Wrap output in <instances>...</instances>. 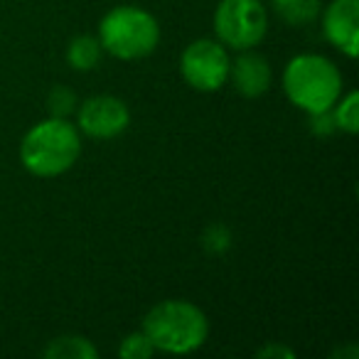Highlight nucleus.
Returning a JSON list of instances; mask_svg holds the SVG:
<instances>
[{"instance_id":"1","label":"nucleus","mask_w":359,"mask_h":359,"mask_svg":"<svg viewBox=\"0 0 359 359\" xmlns=\"http://www.w3.org/2000/svg\"><path fill=\"white\" fill-rule=\"evenodd\" d=\"M148 339L153 342L155 352L185 357L197 349L210 337V318L192 300L170 298L163 303H155L145 313L140 325Z\"/></svg>"},{"instance_id":"2","label":"nucleus","mask_w":359,"mask_h":359,"mask_svg":"<svg viewBox=\"0 0 359 359\" xmlns=\"http://www.w3.org/2000/svg\"><path fill=\"white\" fill-rule=\"evenodd\" d=\"M20 163L32 177H60L69 172L81 155V133L69 118L50 116L37 121L20 140Z\"/></svg>"},{"instance_id":"3","label":"nucleus","mask_w":359,"mask_h":359,"mask_svg":"<svg viewBox=\"0 0 359 359\" xmlns=\"http://www.w3.org/2000/svg\"><path fill=\"white\" fill-rule=\"evenodd\" d=\"M283 94L303 114H323L344 91V76L330 57L318 52L293 55L283 67Z\"/></svg>"},{"instance_id":"4","label":"nucleus","mask_w":359,"mask_h":359,"mask_svg":"<svg viewBox=\"0 0 359 359\" xmlns=\"http://www.w3.org/2000/svg\"><path fill=\"white\" fill-rule=\"evenodd\" d=\"M104 55L121 62H138L150 57L160 45L158 18L140 6H116L99 20L96 30Z\"/></svg>"},{"instance_id":"5","label":"nucleus","mask_w":359,"mask_h":359,"mask_svg":"<svg viewBox=\"0 0 359 359\" xmlns=\"http://www.w3.org/2000/svg\"><path fill=\"white\" fill-rule=\"evenodd\" d=\"M212 30L226 50H256L269 35V11L261 0H219Z\"/></svg>"},{"instance_id":"6","label":"nucleus","mask_w":359,"mask_h":359,"mask_svg":"<svg viewBox=\"0 0 359 359\" xmlns=\"http://www.w3.org/2000/svg\"><path fill=\"white\" fill-rule=\"evenodd\" d=\"M229 50L217 37L192 40L180 55V76L200 94H215L229 79Z\"/></svg>"},{"instance_id":"7","label":"nucleus","mask_w":359,"mask_h":359,"mask_svg":"<svg viewBox=\"0 0 359 359\" xmlns=\"http://www.w3.org/2000/svg\"><path fill=\"white\" fill-rule=\"evenodd\" d=\"M76 128L91 140H114L130 126V109L121 96L96 94L76 106Z\"/></svg>"},{"instance_id":"8","label":"nucleus","mask_w":359,"mask_h":359,"mask_svg":"<svg viewBox=\"0 0 359 359\" xmlns=\"http://www.w3.org/2000/svg\"><path fill=\"white\" fill-rule=\"evenodd\" d=\"M318 20L327 45L347 60L359 55V0H330Z\"/></svg>"},{"instance_id":"9","label":"nucleus","mask_w":359,"mask_h":359,"mask_svg":"<svg viewBox=\"0 0 359 359\" xmlns=\"http://www.w3.org/2000/svg\"><path fill=\"white\" fill-rule=\"evenodd\" d=\"M226 84L244 99H259L273 84V69L271 62L256 50H241L229 65V79Z\"/></svg>"},{"instance_id":"10","label":"nucleus","mask_w":359,"mask_h":359,"mask_svg":"<svg viewBox=\"0 0 359 359\" xmlns=\"http://www.w3.org/2000/svg\"><path fill=\"white\" fill-rule=\"evenodd\" d=\"M101 57H104V47H101L99 37L96 35H76L69 40L65 50L67 65L74 72H91L101 65Z\"/></svg>"},{"instance_id":"11","label":"nucleus","mask_w":359,"mask_h":359,"mask_svg":"<svg viewBox=\"0 0 359 359\" xmlns=\"http://www.w3.org/2000/svg\"><path fill=\"white\" fill-rule=\"evenodd\" d=\"M42 354L50 359H96L99 349L84 334H60L42 349Z\"/></svg>"},{"instance_id":"12","label":"nucleus","mask_w":359,"mask_h":359,"mask_svg":"<svg viewBox=\"0 0 359 359\" xmlns=\"http://www.w3.org/2000/svg\"><path fill=\"white\" fill-rule=\"evenodd\" d=\"M323 0H273V13L290 27H308L320 18Z\"/></svg>"},{"instance_id":"13","label":"nucleus","mask_w":359,"mask_h":359,"mask_svg":"<svg viewBox=\"0 0 359 359\" xmlns=\"http://www.w3.org/2000/svg\"><path fill=\"white\" fill-rule=\"evenodd\" d=\"M334 121V128L347 135H354L359 130V94L357 91H342L334 106L330 109Z\"/></svg>"},{"instance_id":"14","label":"nucleus","mask_w":359,"mask_h":359,"mask_svg":"<svg viewBox=\"0 0 359 359\" xmlns=\"http://www.w3.org/2000/svg\"><path fill=\"white\" fill-rule=\"evenodd\" d=\"M153 354H155V347L143 330L128 332L118 344V357L121 359H150Z\"/></svg>"},{"instance_id":"15","label":"nucleus","mask_w":359,"mask_h":359,"mask_svg":"<svg viewBox=\"0 0 359 359\" xmlns=\"http://www.w3.org/2000/svg\"><path fill=\"white\" fill-rule=\"evenodd\" d=\"M79 106V99L76 94L69 89V86H55V89L47 94V109H50V116H57V118H69L72 114Z\"/></svg>"},{"instance_id":"16","label":"nucleus","mask_w":359,"mask_h":359,"mask_svg":"<svg viewBox=\"0 0 359 359\" xmlns=\"http://www.w3.org/2000/svg\"><path fill=\"white\" fill-rule=\"evenodd\" d=\"M231 231L226 224H210L205 231H202V249L207 251V254L212 256H222L226 254V251L231 249Z\"/></svg>"},{"instance_id":"17","label":"nucleus","mask_w":359,"mask_h":359,"mask_svg":"<svg viewBox=\"0 0 359 359\" xmlns=\"http://www.w3.org/2000/svg\"><path fill=\"white\" fill-rule=\"evenodd\" d=\"M310 121V130H313L315 135H330L334 133V121H332V114L330 111H323V114H310L308 116Z\"/></svg>"},{"instance_id":"18","label":"nucleus","mask_w":359,"mask_h":359,"mask_svg":"<svg viewBox=\"0 0 359 359\" xmlns=\"http://www.w3.org/2000/svg\"><path fill=\"white\" fill-rule=\"evenodd\" d=\"M256 357H264V359H293L295 352L290 347H285V344H278V342H271L266 344V347H261L259 352H256Z\"/></svg>"}]
</instances>
